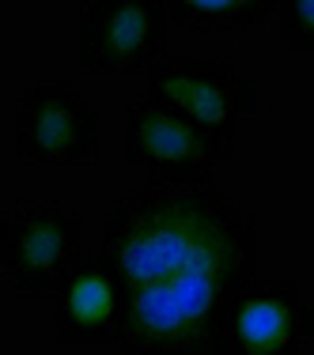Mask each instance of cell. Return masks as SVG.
Returning a JSON list of instances; mask_svg holds the SVG:
<instances>
[{
  "mask_svg": "<svg viewBox=\"0 0 314 355\" xmlns=\"http://www.w3.org/2000/svg\"><path fill=\"white\" fill-rule=\"evenodd\" d=\"M83 216L65 200H27L0 216V272L19 302L53 299L80 257Z\"/></svg>",
  "mask_w": 314,
  "mask_h": 355,
  "instance_id": "cell-4",
  "label": "cell"
},
{
  "mask_svg": "<svg viewBox=\"0 0 314 355\" xmlns=\"http://www.w3.org/2000/svg\"><path fill=\"white\" fill-rule=\"evenodd\" d=\"M314 344V302L292 276H250L224 299L208 355H303Z\"/></svg>",
  "mask_w": 314,
  "mask_h": 355,
  "instance_id": "cell-3",
  "label": "cell"
},
{
  "mask_svg": "<svg viewBox=\"0 0 314 355\" xmlns=\"http://www.w3.org/2000/svg\"><path fill=\"white\" fill-rule=\"evenodd\" d=\"M57 340L65 348L88 344H122L125 329V291L114 265L103 253H80L65 284L53 295Z\"/></svg>",
  "mask_w": 314,
  "mask_h": 355,
  "instance_id": "cell-8",
  "label": "cell"
},
{
  "mask_svg": "<svg viewBox=\"0 0 314 355\" xmlns=\"http://www.w3.org/2000/svg\"><path fill=\"white\" fill-rule=\"evenodd\" d=\"M76 64L83 76L151 72L171 46L163 0H76Z\"/></svg>",
  "mask_w": 314,
  "mask_h": 355,
  "instance_id": "cell-6",
  "label": "cell"
},
{
  "mask_svg": "<svg viewBox=\"0 0 314 355\" xmlns=\"http://www.w3.org/2000/svg\"><path fill=\"white\" fill-rule=\"evenodd\" d=\"M125 163L156 189H201L235 163V144L216 140L190 114L159 98H137L122 114Z\"/></svg>",
  "mask_w": 314,
  "mask_h": 355,
  "instance_id": "cell-2",
  "label": "cell"
},
{
  "mask_svg": "<svg viewBox=\"0 0 314 355\" xmlns=\"http://www.w3.org/2000/svg\"><path fill=\"white\" fill-rule=\"evenodd\" d=\"M276 31L288 53H314V0H280Z\"/></svg>",
  "mask_w": 314,
  "mask_h": 355,
  "instance_id": "cell-10",
  "label": "cell"
},
{
  "mask_svg": "<svg viewBox=\"0 0 314 355\" xmlns=\"http://www.w3.org/2000/svg\"><path fill=\"white\" fill-rule=\"evenodd\" d=\"M15 159L23 166H91L99 159V106L69 80H35L15 98Z\"/></svg>",
  "mask_w": 314,
  "mask_h": 355,
  "instance_id": "cell-5",
  "label": "cell"
},
{
  "mask_svg": "<svg viewBox=\"0 0 314 355\" xmlns=\"http://www.w3.org/2000/svg\"><path fill=\"white\" fill-rule=\"evenodd\" d=\"M144 95L178 106L224 144H235V125L246 121V117H258L261 110L258 83L242 80L231 57L220 53L163 57L148 72Z\"/></svg>",
  "mask_w": 314,
  "mask_h": 355,
  "instance_id": "cell-7",
  "label": "cell"
},
{
  "mask_svg": "<svg viewBox=\"0 0 314 355\" xmlns=\"http://www.w3.org/2000/svg\"><path fill=\"white\" fill-rule=\"evenodd\" d=\"M125 291L122 355H208L224 299L258 276V212L212 185L129 189L99 219Z\"/></svg>",
  "mask_w": 314,
  "mask_h": 355,
  "instance_id": "cell-1",
  "label": "cell"
},
{
  "mask_svg": "<svg viewBox=\"0 0 314 355\" xmlns=\"http://www.w3.org/2000/svg\"><path fill=\"white\" fill-rule=\"evenodd\" d=\"M171 23L197 35L216 31H254L276 15L280 0H163Z\"/></svg>",
  "mask_w": 314,
  "mask_h": 355,
  "instance_id": "cell-9",
  "label": "cell"
}]
</instances>
